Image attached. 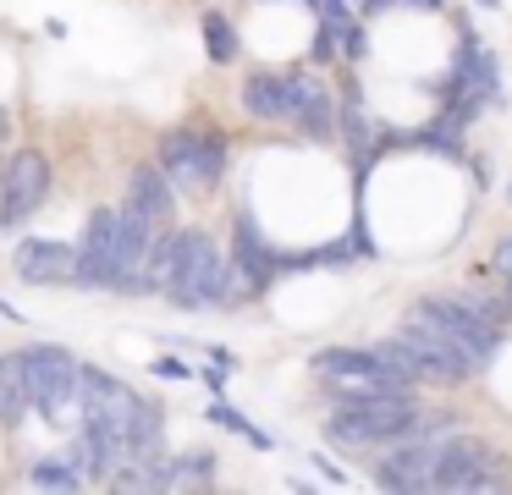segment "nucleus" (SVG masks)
I'll list each match as a JSON object with an SVG mask.
<instances>
[{"mask_svg":"<svg viewBox=\"0 0 512 495\" xmlns=\"http://www.w3.org/2000/svg\"><path fill=\"white\" fill-rule=\"evenodd\" d=\"M237 270H243L248 292H259V286L270 281V253H265V242L254 237L248 220H237Z\"/></svg>","mask_w":512,"mask_h":495,"instance_id":"obj_19","label":"nucleus"},{"mask_svg":"<svg viewBox=\"0 0 512 495\" xmlns=\"http://www.w3.org/2000/svg\"><path fill=\"white\" fill-rule=\"evenodd\" d=\"M215 473V457L210 451H193V457H177L171 462V484H193V479H210Z\"/></svg>","mask_w":512,"mask_h":495,"instance_id":"obj_22","label":"nucleus"},{"mask_svg":"<svg viewBox=\"0 0 512 495\" xmlns=\"http://www.w3.org/2000/svg\"><path fill=\"white\" fill-rule=\"evenodd\" d=\"M155 374H160V380H182V374H188V369H182L177 358H160V363H155Z\"/></svg>","mask_w":512,"mask_h":495,"instance_id":"obj_24","label":"nucleus"},{"mask_svg":"<svg viewBox=\"0 0 512 495\" xmlns=\"http://www.w3.org/2000/svg\"><path fill=\"white\" fill-rule=\"evenodd\" d=\"M127 198H133L144 215H155V220H171V209H177V182H171L160 165H138L133 171V182H127Z\"/></svg>","mask_w":512,"mask_h":495,"instance_id":"obj_15","label":"nucleus"},{"mask_svg":"<svg viewBox=\"0 0 512 495\" xmlns=\"http://www.w3.org/2000/svg\"><path fill=\"white\" fill-rule=\"evenodd\" d=\"M160 171L177 187H215L226 171V143L215 132H166V143H160Z\"/></svg>","mask_w":512,"mask_h":495,"instance_id":"obj_8","label":"nucleus"},{"mask_svg":"<svg viewBox=\"0 0 512 495\" xmlns=\"http://www.w3.org/2000/svg\"><path fill=\"white\" fill-rule=\"evenodd\" d=\"M12 138V116H6V105H0V143Z\"/></svg>","mask_w":512,"mask_h":495,"instance_id":"obj_26","label":"nucleus"},{"mask_svg":"<svg viewBox=\"0 0 512 495\" xmlns=\"http://www.w3.org/2000/svg\"><path fill=\"white\" fill-rule=\"evenodd\" d=\"M34 413V402H28V380H23V363L12 358H0V418L6 424H23V418Z\"/></svg>","mask_w":512,"mask_h":495,"instance_id":"obj_18","label":"nucleus"},{"mask_svg":"<svg viewBox=\"0 0 512 495\" xmlns=\"http://www.w3.org/2000/svg\"><path fill=\"white\" fill-rule=\"evenodd\" d=\"M314 374L331 385L336 396H380V391H408V380L386 369L380 352H358V347H325L314 352Z\"/></svg>","mask_w":512,"mask_h":495,"instance_id":"obj_7","label":"nucleus"},{"mask_svg":"<svg viewBox=\"0 0 512 495\" xmlns=\"http://www.w3.org/2000/svg\"><path fill=\"white\" fill-rule=\"evenodd\" d=\"M210 418H215V424H226V429H243L248 440H259V446H265V435H259V429H248V418H243V413H232L226 402H215V407H210Z\"/></svg>","mask_w":512,"mask_h":495,"instance_id":"obj_23","label":"nucleus"},{"mask_svg":"<svg viewBox=\"0 0 512 495\" xmlns=\"http://www.w3.org/2000/svg\"><path fill=\"white\" fill-rule=\"evenodd\" d=\"M78 292H111L116 286V209H94L78 237Z\"/></svg>","mask_w":512,"mask_h":495,"instance_id":"obj_13","label":"nucleus"},{"mask_svg":"<svg viewBox=\"0 0 512 495\" xmlns=\"http://www.w3.org/2000/svg\"><path fill=\"white\" fill-rule=\"evenodd\" d=\"M496 484H507V462H501L496 446L468 440V435L446 440V457H441V473H435V490H496Z\"/></svg>","mask_w":512,"mask_h":495,"instance_id":"obj_10","label":"nucleus"},{"mask_svg":"<svg viewBox=\"0 0 512 495\" xmlns=\"http://www.w3.org/2000/svg\"><path fill=\"white\" fill-rule=\"evenodd\" d=\"M204 44H210V61L215 66H226L237 55V33H232V22H226L221 11H210V17H204Z\"/></svg>","mask_w":512,"mask_h":495,"instance_id":"obj_20","label":"nucleus"},{"mask_svg":"<svg viewBox=\"0 0 512 495\" xmlns=\"http://www.w3.org/2000/svg\"><path fill=\"white\" fill-rule=\"evenodd\" d=\"M12 270L34 286H72L78 275V242H56V237H23L12 253Z\"/></svg>","mask_w":512,"mask_h":495,"instance_id":"obj_14","label":"nucleus"},{"mask_svg":"<svg viewBox=\"0 0 512 495\" xmlns=\"http://www.w3.org/2000/svg\"><path fill=\"white\" fill-rule=\"evenodd\" d=\"M34 484H39V490H78L83 473L67 468V457H39L34 462Z\"/></svg>","mask_w":512,"mask_h":495,"instance_id":"obj_21","label":"nucleus"},{"mask_svg":"<svg viewBox=\"0 0 512 495\" xmlns=\"http://www.w3.org/2000/svg\"><path fill=\"white\" fill-rule=\"evenodd\" d=\"M408 319H419L435 336H446L468 369H485L496 358V330H490L485 303H468V297H424V303L408 308Z\"/></svg>","mask_w":512,"mask_h":495,"instance_id":"obj_6","label":"nucleus"},{"mask_svg":"<svg viewBox=\"0 0 512 495\" xmlns=\"http://www.w3.org/2000/svg\"><path fill=\"white\" fill-rule=\"evenodd\" d=\"M171 303L210 308L226 297V253L210 231H171Z\"/></svg>","mask_w":512,"mask_h":495,"instance_id":"obj_4","label":"nucleus"},{"mask_svg":"<svg viewBox=\"0 0 512 495\" xmlns=\"http://www.w3.org/2000/svg\"><path fill=\"white\" fill-rule=\"evenodd\" d=\"M45 198H50V154L17 149L6 160V176H0V226H23Z\"/></svg>","mask_w":512,"mask_h":495,"instance_id":"obj_9","label":"nucleus"},{"mask_svg":"<svg viewBox=\"0 0 512 495\" xmlns=\"http://www.w3.org/2000/svg\"><path fill=\"white\" fill-rule=\"evenodd\" d=\"M452 413H419L408 391H380V396H342V407L331 413V440L342 446H391L408 435H430L446 429Z\"/></svg>","mask_w":512,"mask_h":495,"instance_id":"obj_1","label":"nucleus"},{"mask_svg":"<svg viewBox=\"0 0 512 495\" xmlns=\"http://www.w3.org/2000/svg\"><path fill=\"white\" fill-rule=\"evenodd\" d=\"M496 270H501V275H512V237H501V248H496Z\"/></svg>","mask_w":512,"mask_h":495,"instance_id":"obj_25","label":"nucleus"},{"mask_svg":"<svg viewBox=\"0 0 512 495\" xmlns=\"http://www.w3.org/2000/svg\"><path fill=\"white\" fill-rule=\"evenodd\" d=\"M138 413H144V396H138L127 380H116L111 369H83V385H78V424L111 440V451L122 457V468L133 462Z\"/></svg>","mask_w":512,"mask_h":495,"instance_id":"obj_2","label":"nucleus"},{"mask_svg":"<svg viewBox=\"0 0 512 495\" xmlns=\"http://www.w3.org/2000/svg\"><path fill=\"white\" fill-rule=\"evenodd\" d=\"M446 440H452V435H441V429H430V435H408V446H397V451L380 457L375 479L386 484V490H435Z\"/></svg>","mask_w":512,"mask_h":495,"instance_id":"obj_11","label":"nucleus"},{"mask_svg":"<svg viewBox=\"0 0 512 495\" xmlns=\"http://www.w3.org/2000/svg\"><path fill=\"white\" fill-rule=\"evenodd\" d=\"M28 380V402L34 413H45L50 424H78V385H83V363L72 358L56 341H34V347L17 352Z\"/></svg>","mask_w":512,"mask_h":495,"instance_id":"obj_3","label":"nucleus"},{"mask_svg":"<svg viewBox=\"0 0 512 495\" xmlns=\"http://www.w3.org/2000/svg\"><path fill=\"white\" fill-rule=\"evenodd\" d=\"M243 110L259 121H287L292 116V88L287 77H270V72H254L243 83Z\"/></svg>","mask_w":512,"mask_h":495,"instance_id":"obj_16","label":"nucleus"},{"mask_svg":"<svg viewBox=\"0 0 512 495\" xmlns=\"http://www.w3.org/2000/svg\"><path fill=\"white\" fill-rule=\"evenodd\" d=\"M155 215H144V209L127 198L122 209H116V286L111 292H144V264H149V248H155Z\"/></svg>","mask_w":512,"mask_h":495,"instance_id":"obj_12","label":"nucleus"},{"mask_svg":"<svg viewBox=\"0 0 512 495\" xmlns=\"http://www.w3.org/2000/svg\"><path fill=\"white\" fill-rule=\"evenodd\" d=\"M380 358H386V369L397 374V380H408V385H419V380H435V385H457V380H468V363L457 358V347L446 336H435L430 325H419V319H408V325L397 330L391 341H380Z\"/></svg>","mask_w":512,"mask_h":495,"instance_id":"obj_5","label":"nucleus"},{"mask_svg":"<svg viewBox=\"0 0 512 495\" xmlns=\"http://www.w3.org/2000/svg\"><path fill=\"white\" fill-rule=\"evenodd\" d=\"M287 88H292V116H298L314 138H325V132H331V94H325L314 77H287Z\"/></svg>","mask_w":512,"mask_h":495,"instance_id":"obj_17","label":"nucleus"}]
</instances>
